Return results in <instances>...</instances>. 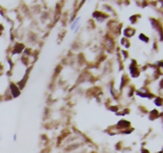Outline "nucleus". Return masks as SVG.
Wrapping results in <instances>:
<instances>
[{"mask_svg": "<svg viewBox=\"0 0 163 153\" xmlns=\"http://www.w3.org/2000/svg\"><path fill=\"white\" fill-rule=\"evenodd\" d=\"M2 140V135H1V133H0V141Z\"/></svg>", "mask_w": 163, "mask_h": 153, "instance_id": "39448f33", "label": "nucleus"}, {"mask_svg": "<svg viewBox=\"0 0 163 153\" xmlns=\"http://www.w3.org/2000/svg\"><path fill=\"white\" fill-rule=\"evenodd\" d=\"M8 90H9L10 94L12 96V98L13 99H17L18 98L19 96L21 94V90L19 89L18 86L17 85V83L14 82H11L9 83V86H8Z\"/></svg>", "mask_w": 163, "mask_h": 153, "instance_id": "f257e3e1", "label": "nucleus"}, {"mask_svg": "<svg viewBox=\"0 0 163 153\" xmlns=\"http://www.w3.org/2000/svg\"><path fill=\"white\" fill-rule=\"evenodd\" d=\"M79 20H80V18H77L76 20H75L74 22L72 23V25H71V27H70V28H71V30H74V29H75V27H76V25H77V23L79 22Z\"/></svg>", "mask_w": 163, "mask_h": 153, "instance_id": "f03ea898", "label": "nucleus"}, {"mask_svg": "<svg viewBox=\"0 0 163 153\" xmlns=\"http://www.w3.org/2000/svg\"><path fill=\"white\" fill-rule=\"evenodd\" d=\"M3 73H4V68L1 64H0V76H1L3 75Z\"/></svg>", "mask_w": 163, "mask_h": 153, "instance_id": "7ed1b4c3", "label": "nucleus"}, {"mask_svg": "<svg viewBox=\"0 0 163 153\" xmlns=\"http://www.w3.org/2000/svg\"><path fill=\"white\" fill-rule=\"evenodd\" d=\"M17 133H14V135H13V141L14 142H17Z\"/></svg>", "mask_w": 163, "mask_h": 153, "instance_id": "20e7f679", "label": "nucleus"}]
</instances>
